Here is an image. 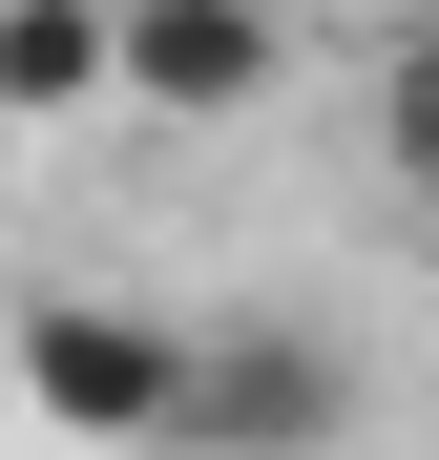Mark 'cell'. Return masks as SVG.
I'll return each instance as SVG.
<instances>
[{
  "instance_id": "1",
  "label": "cell",
  "mask_w": 439,
  "mask_h": 460,
  "mask_svg": "<svg viewBox=\"0 0 439 460\" xmlns=\"http://www.w3.org/2000/svg\"><path fill=\"white\" fill-rule=\"evenodd\" d=\"M0 376H22L42 439H189V335L126 314V293H42V314L0 335Z\"/></svg>"
},
{
  "instance_id": "2",
  "label": "cell",
  "mask_w": 439,
  "mask_h": 460,
  "mask_svg": "<svg viewBox=\"0 0 439 460\" xmlns=\"http://www.w3.org/2000/svg\"><path fill=\"white\" fill-rule=\"evenodd\" d=\"M293 84V22L272 0H105V105L146 126H251Z\"/></svg>"
},
{
  "instance_id": "3",
  "label": "cell",
  "mask_w": 439,
  "mask_h": 460,
  "mask_svg": "<svg viewBox=\"0 0 439 460\" xmlns=\"http://www.w3.org/2000/svg\"><path fill=\"white\" fill-rule=\"evenodd\" d=\"M335 419H356L335 335H272V314H251V335H189V439H209V460H314Z\"/></svg>"
},
{
  "instance_id": "4",
  "label": "cell",
  "mask_w": 439,
  "mask_h": 460,
  "mask_svg": "<svg viewBox=\"0 0 439 460\" xmlns=\"http://www.w3.org/2000/svg\"><path fill=\"white\" fill-rule=\"evenodd\" d=\"M0 105H22V126L105 105V0H0Z\"/></svg>"
},
{
  "instance_id": "5",
  "label": "cell",
  "mask_w": 439,
  "mask_h": 460,
  "mask_svg": "<svg viewBox=\"0 0 439 460\" xmlns=\"http://www.w3.org/2000/svg\"><path fill=\"white\" fill-rule=\"evenodd\" d=\"M377 146H398V189L439 209V22H398V84H377Z\"/></svg>"
},
{
  "instance_id": "6",
  "label": "cell",
  "mask_w": 439,
  "mask_h": 460,
  "mask_svg": "<svg viewBox=\"0 0 439 460\" xmlns=\"http://www.w3.org/2000/svg\"><path fill=\"white\" fill-rule=\"evenodd\" d=\"M377 22H439V0H377Z\"/></svg>"
}]
</instances>
